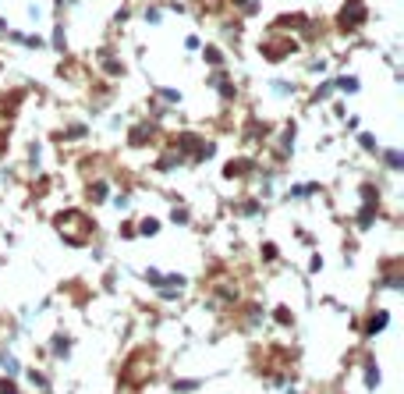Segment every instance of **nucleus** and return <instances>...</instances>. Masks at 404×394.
<instances>
[{
    "label": "nucleus",
    "instance_id": "1",
    "mask_svg": "<svg viewBox=\"0 0 404 394\" xmlns=\"http://www.w3.org/2000/svg\"><path fill=\"white\" fill-rule=\"evenodd\" d=\"M0 394H18V391H14L11 384H4V387H0Z\"/></svg>",
    "mask_w": 404,
    "mask_h": 394
}]
</instances>
